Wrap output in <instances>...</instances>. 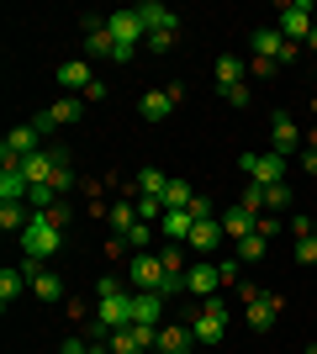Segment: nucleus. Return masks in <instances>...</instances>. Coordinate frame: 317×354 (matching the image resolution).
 <instances>
[{"label": "nucleus", "instance_id": "f257e3e1", "mask_svg": "<svg viewBox=\"0 0 317 354\" xmlns=\"http://www.w3.org/2000/svg\"><path fill=\"white\" fill-rule=\"evenodd\" d=\"M95 291H101V301H95V339L90 344H106V333L133 323V291L122 281H101Z\"/></svg>", "mask_w": 317, "mask_h": 354}, {"label": "nucleus", "instance_id": "f03ea898", "mask_svg": "<svg viewBox=\"0 0 317 354\" xmlns=\"http://www.w3.org/2000/svg\"><path fill=\"white\" fill-rule=\"evenodd\" d=\"M59 249H64V227L48 217V212H32L27 233H21V259H32V265H48Z\"/></svg>", "mask_w": 317, "mask_h": 354}, {"label": "nucleus", "instance_id": "7ed1b4c3", "mask_svg": "<svg viewBox=\"0 0 317 354\" xmlns=\"http://www.w3.org/2000/svg\"><path fill=\"white\" fill-rule=\"evenodd\" d=\"M233 275H238V259H222V265H211V259H201V265H191V275H185V291L206 301V296H217V291H222L227 281H233Z\"/></svg>", "mask_w": 317, "mask_h": 354}, {"label": "nucleus", "instance_id": "20e7f679", "mask_svg": "<svg viewBox=\"0 0 317 354\" xmlns=\"http://www.w3.org/2000/svg\"><path fill=\"white\" fill-rule=\"evenodd\" d=\"M312 27H317V11L307 6V0H286V6L275 11V32H280L286 43H307Z\"/></svg>", "mask_w": 317, "mask_h": 354}, {"label": "nucleus", "instance_id": "39448f33", "mask_svg": "<svg viewBox=\"0 0 317 354\" xmlns=\"http://www.w3.org/2000/svg\"><path fill=\"white\" fill-rule=\"evenodd\" d=\"M191 328H196V344H222V333H227L222 301H217V296H206V301L191 312Z\"/></svg>", "mask_w": 317, "mask_h": 354}, {"label": "nucleus", "instance_id": "423d86ee", "mask_svg": "<svg viewBox=\"0 0 317 354\" xmlns=\"http://www.w3.org/2000/svg\"><path fill=\"white\" fill-rule=\"evenodd\" d=\"M243 175L254 180V185H265V191H270V185H286V159H280V153H270V148H265V153H243Z\"/></svg>", "mask_w": 317, "mask_h": 354}, {"label": "nucleus", "instance_id": "0eeeda50", "mask_svg": "<svg viewBox=\"0 0 317 354\" xmlns=\"http://www.w3.org/2000/svg\"><path fill=\"white\" fill-rule=\"evenodd\" d=\"M254 59H265V64H291V59H302V43H286V37L275 32V21H270V27L254 32Z\"/></svg>", "mask_w": 317, "mask_h": 354}, {"label": "nucleus", "instance_id": "6e6552de", "mask_svg": "<svg viewBox=\"0 0 317 354\" xmlns=\"http://www.w3.org/2000/svg\"><path fill=\"white\" fill-rule=\"evenodd\" d=\"M127 281H133V291H164V259L159 254H133V265H127Z\"/></svg>", "mask_w": 317, "mask_h": 354}, {"label": "nucleus", "instance_id": "1a4fd4ad", "mask_svg": "<svg viewBox=\"0 0 317 354\" xmlns=\"http://www.w3.org/2000/svg\"><path fill=\"white\" fill-rule=\"evenodd\" d=\"M302 143H307V133L296 127V117H291V111H275V117H270V153L286 159V153H296Z\"/></svg>", "mask_w": 317, "mask_h": 354}, {"label": "nucleus", "instance_id": "9d476101", "mask_svg": "<svg viewBox=\"0 0 317 354\" xmlns=\"http://www.w3.org/2000/svg\"><path fill=\"white\" fill-rule=\"evenodd\" d=\"M37 148H43V127L27 122V127H16V133L0 143V164H21L27 153H37Z\"/></svg>", "mask_w": 317, "mask_h": 354}, {"label": "nucleus", "instance_id": "9b49d317", "mask_svg": "<svg viewBox=\"0 0 317 354\" xmlns=\"http://www.w3.org/2000/svg\"><path fill=\"white\" fill-rule=\"evenodd\" d=\"M79 111H85V101H79V95H64V101H53L43 117H37V127H43V133H53V127H75Z\"/></svg>", "mask_w": 317, "mask_h": 354}, {"label": "nucleus", "instance_id": "f8f14e48", "mask_svg": "<svg viewBox=\"0 0 317 354\" xmlns=\"http://www.w3.org/2000/svg\"><path fill=\"white\" fill-rule=\"evenodd\" d=\"M164 301H169L164 291H133V323H143V328H164V323H159V317H164Z\"/></svg>", "mask_w": 317, "mask_h": 354}, {"label": "nucleus", "instance_id": "ddd939ff", "mask_svg": "<svg viewBox=\"0 0 317 354\" xmlns=\"http://www.w3.org/2000/svg\"><path fill=\"white\" fill-rule=\"evenodd\" d=\"M21 270H27V286H32V296H37V301H59V296H64V281L53 275V270L32 265V259H21Z\"/></svg>", "mask_w": 317, "mask_h": 354}, {"label": "nucleus", "instance_id": "4468645a", "mask_svg": "<svg viewBox=\"0 0 317 354\" xmlns=\"http://www.w3.org/2000/svg\"><path fill=\"white\" fill-rule=\"evenodd\" d=\"M85 53H90V59H117V37L106 32V16L101 21L85 16Z\"/></svg>", "mask_w": 317, "mask_h": 354}, {"label": "nucleus", "instance_id": "2eb2a0df", "mask_svg": "<svg viewBox=\"0 0 317 354\" xmlns=\"http://www.w3.org/2000/svg\"><path fill=\"white\" fill-rule=\"evenodd\" d=\"M106 32H111L117 43H127V48H137V37H148L137 11H111V16H106Z\"/></svg>", "mask_w": 317, "mask_h": 354}, {"label": "nucleus", "instance_id": "dca6fc26", "mask_svg": "<svg viewBox=\"0 0 317 354\" xmlns=\"http://www.w3.org/2000/svg\"><path fill=\"white\" fill-rule=\"evenodd\" d=\"M275 317H280V296H275V291H259L254 301H249V328H254V333H270Z\"/></svg>", "mask_w": 317, "mask_h": 354}, {"label": "nucleus", "instance_id": "f3484780", "mask_svg": "<svg viewBox=\"0 0 317 354\" xmlns=\"http://www.w3.org/2000/svg\"><path fill=\"white\" fill-rule=\"evenodd\" d=\"M32 196V185H27V175H21V164H0V201L6 207H21Z\"/></svg>", "mask_w": 317, "mask_h": 354}, {"label": "nucleus", "instance_id": "a211bd4d", "mask_svg": "<svg viewBox=\"0 0 317 354\" xmlns=\"http://www.w3.org/2000/svg\"><path fill=\"white\" fill-rule=\"evenodd\" d=\"M196 349V328L191 323H164L159 328V354H191Z\"/></svg>", "mask_w": 317, "mask_h": 354}, {"label": "nucleus", "instance_id": "6ab92c4d", "mask_svg": "<svg viewBox=\"0 0 317 354\" xmlns=\"http://www.w3.org/2000/svg\"><path fill=\"white\" fill-rule=\"evenodd\" d=\"M137 16H143V32H180V16L169 11V6H159V0H143Z\"/></svg>", "mask_w": 317, "mask_h": 354}, {"label": "nucleus", "instance_id": "aec40b11", "mask_svg": "<svg viewBox=\"0 0 317 354\" xmlns=\"http://www.w3.org/2000/svg\"><path fill=\"white\" fill-rule=\"evenodd\" d=\"M69 95H85V90L95 85V74H90V64H79V59H69V64H59V74H53Z\"/></svg>", "mask_w": 317, "mask_h": 354}, {"label": "nucleus", "instance_id": "412c9836", "mask_svg": "<svg viewBox=\"0 0 317 354\" xmlns=\"http://www.w3.org/2000/svg\"><path fill=\"white\" fill-rule=\"evenodd\" d=\"M175 106H180V101H175L169 90H148V95H137V117H143V122H164Z\"/></svg>", "mask_w": 317, "mask_h": 354}, {"label": "nucleus", "instance_id": "4be33fe9", "mask_svg": "<svg viewBox=\"0 0 317 354\" xmlns=\"http://www.w3.org/2000/svg\"><path fill=\"white\" fill-rule=\"evenodd\" d=\"M159 233H164L169 243H191V233H196V217H191V207H180V212H164Z\"/></svg>", "mask_w": 317, "mask_h": 354}, {"label": "nucleus", "instance_id": "5701e85b", "mask_svg": "<svg viewBox=\"0 0 317 354\" xmlns=\"http://www.w3.org/2000/svg\"><path fill=\"white\" fill-rule=\"evenodd\" d=\"M222 217H206V222H196V233H191V249H196V254H211V249H217V243H222Z\"/></svg>", "mask_w": 317, "mask_h": 354}, {"label": "nucleus", "instance_id": "b1692460", "mask_svg": "<svg viewBox=\"0 0 317 354\" xmlns=\"http://www.w3.org/2000/svg\"><path fill=\"white\" fill-rule=\"evenodd\" d=\"M21 291H27V270H21V265H16V270H0V307L11 312Z\"/></svg>", "mask_w": 317, "mask_h": 354}, {"label": "nucleus", "instance_id": "393cba45", "mask_svg": "<svg viewBox=\"0 0 317 354\" xmlns=\"http://www.w3.org/2000/svg\"><path fill=\"white\" fill-rule=\"evenodd\" d=\"M254 222H259V217H249L243 207H227V212H222V233H227V238H238V243H243V238L254 233Z\"/></svg>", "mask_w": 317, "mask_h": 354}, {"label": "nucleus", "instance_id": "a878e982", "mask_svg": "<svg viewBox=\"0 0 317 354\" xmlns=\"http://www.w3.org/2000/svg\"><path fill=\"white\" fill-rule=\"evenodd\" d=\"M133 191H137V196H164V191H169V175H164V169H153V164H143Z\"/></svg>", "mask_w": 317, "mask_h": 354}, {"label": "nucleus", "instance_id": "bb28decb", "mask_svg": "<svg viewBox=\"0 0 317 354\" xmlns=\"http://www.w3.org/2000/svg\"><path fill=\"white\" fill-rule=\"evenodd\" d=\"M106 222H111V233H117V238H127L137 227V207H133V201H117V207L106 212Z\"/></svg>", "mask_w": 317, "mask_h": 354}, {"label": "nucleus", "instance_id": "cd10ccee", "mask_svg": "<svg viewBox=\"0 0 317 354\" xmlns=\"http://www.w3.org/2000/svg\"><path fill=\"white\" fill-rule=\"evenodd\" d=\"M233 85H249L243 80V59H217V90H233Z\"/></svg>", "mask_w": 317, "mask_h": 354}, {"label": "nucleus", "instance_id": "c85d7f7f", "mask_svg": "<svg viewBox=\"0 0 317 354\" xmlns=\"http://www.w3.org/2000/svg\"><path fill=\"white\" fill-rule=\"evenodd\" d=\"M265 249H270V238L265 233H249L238 243V265H259V259H265Z\"/></svg>", "mask_w": 317, "mask_h": 354}, {"label": "nucleus", "instance_id": "c756f323", "mask_svg": "<svg viewBox=\"0 0 317 354\" xmlns=\"http://www.w3.org/2000/svg\"><path fill=\"white\" fill-rule=\"evenodd\" d=\"M27 207H6V201H0V227H6V233H16V238H21V233H27Z\"/></svg>", "mask_w": 317, "mask_h": 354}, {"label": "nucleus", "instance_id": "7c9ffc66", "mask_svg": "<svg viewBox=\"0 0 317 354\" xmlns=\"http://www.w3.org/2000/svg\"><path fill=\"white\" fill-rule=\"evenodd\" d=\"M191 201H196V191H191L185 180H169V191H164V207H169V212H180V207H191Z\"/></svg>", "mask_w": 317, "mask_h": 354}, {"label": "nucleus", "instance_id": "2f4dec72", "mask_svg": "<svg viewBox=\"0 0 317 354\" xmlns=\"http://www.w3.org/2000/svg\"><path fill=\"white\" fill-rule=\"evenodd\" d=\"M164 196H137V217H143V222H164Z\"/></svg>", "mask_w": 317, "mask_h": 354}, {"label": "nucleus", "instance_id": "473e14b6", "mask_svg": "<svg viewBox=\"0 0 317 354\" xmlns=\"http://www.w3.org/2000/svg\"><path fill=\"white\" fill-rule=\"evenodd\" d=\"M238 207L249 212V217H265V185H243V196H238Z\"/></svg>", "mask_w": 317, "mask_h": 354}, {"label": "nucleus", "instance_id": "72a5a7b5", "mask_svg": "<svg viewBox=\"0 0 317 354\" xmlns=\"http://www.w3.org/2000/svg\"><path fill=\"white\" fill-rule=\"evenodd\" d=\"M265 207H270V212H286L291 207V185H270V191H265Z\"/></svg>", "mask_w": 317, "mask_h": 354}, {"label": "nucleus", "instance_id": "f704fd0d", "mask_svg": "<svg viewBox=\"0 0 317 354\" xmlns=\"http://www.w3.org/2000/svg\"><path fill=\"white\" fill-rule=\"evenodd\" d=\"M296 265H317V233L296 238Z\"/></svg>", "mask_w": 317, "mask_h": 354}, {"label": "nucleus", "instance_id": "c9c22d12", "mask_svg": "<svg viewBox=\"0 0 317 354\" xmlns=\"http://www.w3.org/2000/svg\"><path fill=\"white\" fill-rule=\"evenodd\" d=\"M59 354H106V344H85V339H64Z\"/></svg>", "mask_w": 317, "mask_h": 354}, {"label": "nucleus", "instance_id": "e433bc0d", "mask_svg": "<svg viewBox=\"0 0 317 354\" xmlns=\"http://www.w3.org/2000/svg\"><path fill=\"white\" fill-rule=\"evenodd\" d=\"M69 185H75V175H69V164H59V169H53V180H48V191H53V196H64Z\"/></svg>", "mask_w": 317, "mask_h": 354}, {"label": "nucleus", "instance_id": "4c0bfd02", "mask_svg": "<svg viewBox=\"0 0 317 354\" xmlns=\"http://www.w3.org/2000/svg\"><path fill=\"white\" fill-rule=\"evenodd\" d=\"M143 43H148L153 53H169V48H175V32H148V37H143Z\"/></svg>", "mask_w": 317, "mask_h": 354}, {"label": "nucleus", "instance_id": "58836bf2", "mask_svg": "<svg viewBox=\"0 0 317 354\" xmlns=\"http://www.w3.org/2000/svg\"><path fill=\"white\" fill-rule=\"evenodd\" d=\"M222 101L227 106H249V101H254V90H249V85H233V90H222Z\"/></svg>", "mask_w": 317, "mask_h": 354}, {"label": "nucleus", "instance_id": "ea45409f", "mask_svg": "<svg viewBox=\"0 0 317 354\" xmlns=\"http://www.w3.org/2000/svg\"><path fill=\"white\" fill-rule=\"evenodd\" d=\"M191 217H196V222H206V217H217V212H211V201H206V196H196V201H191Z\"/></svg>", "mask_w": 317, "mask_h": 354}, {"label": "nucleus", "instance_id": "a19ab883", "mask_svg": "<svg viewBox=\"0 0 317 354\" xmlns=\"http://www.w3.org/2000/svg\"><path fill=\"white\" fill-rule=\"evenodd\" d=\"M254 233H265V238H275V233H280V222H275V217H259V222H254Z\"/></svg>", "mask_w": 317, "mask_h": 354}, {"label": "nucleus", "instance_id": "79ce46f5", "mask_svg": "<svg viewBox=\"0 0 317 354\" xmlns=\"http://www.w3.org/2000/svg\"><path fill=\"white\" fill-rule=\"evenodd\" d=\"M302 164H307V175H317V148H307V153H302Z\"/></svg>", "mask_w": 317, "mask_h": 354}, {"label": "nucleus", "instance_id": "37998d69", "mask_svg": "<svg viewBox=\"0 0 317 354\" xmlns=\"http://www.w3.org/2000/svg\"><path fill=\"white\" fill-rule=\"evenodd\" d=\"M307 148H317V127H312V133H307Z\"/></svg>", "mask_w": 317, "mask_h": 354}, {"label": "nucleus", "instance_id": "c03bdc74", "mask_svg": "<svg viewBox=\"0 0 317 354\" xmlns=\"http://www.w3.org/2000/svg\"><path fill=\"white\" fill-rule=\"evenodd\" d=\"M307 354H317V349H307Z\"/></svg>", "mask_w": 317, "mask_h": 354}, {"label": "nucleus", "instance_id": "a18cd8bd", "mask_svg": "<svg viewBox=\"0 0 317 354\" xmlns=\"http://www.w3.org/2000/svg\"><path fill=\"white\" fill-rule=\"evenodd\" d=\"M106 354H111V349H106Z\"/></svg>", "mask_w": 317, "mask_h": 354}]
</instances>
